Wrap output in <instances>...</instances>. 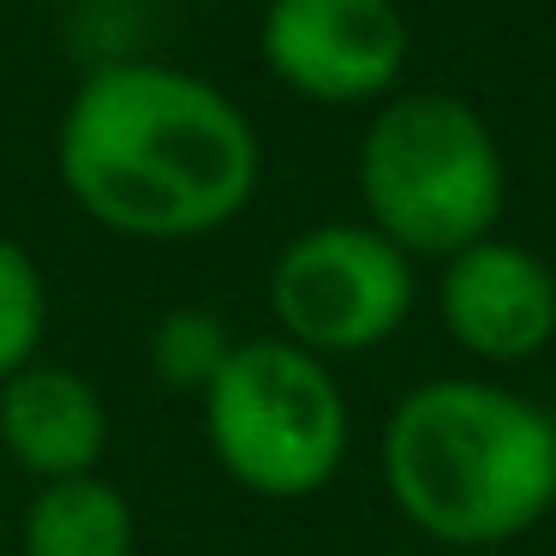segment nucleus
<instances>
[{
    "label": "nucleus",
    "instance_id": "obj_1",
    "mask_svg": "<svg viewBox=\"0 0 556 556\" xmlns=\"http://www.w3.org/2000/svg\"><path fill=\"white\" fill-rule=\"evenodd\" d=\"M73 204L109 233L150 245L228 228L264 180L245 109L210 78L162 61L90 66L54 132Z\"/></svg>",
    "mask_w": 556,
    "mask_h": 556
},
{
    "label": "nucleus",
    "instance_id": "obj_2",
    "mask_svg": "<svg viewBox=\"0 0 556 556\" xmlns=\"http://www.w3.org/2000/svg\"><path fill=\"white\" fill-rule=\"evenodd\" d=\"M383 491L431 544H515L556 508V419L491 377H431L383 425Z\"/></svg>",
    "mask_w": 556,
    "mask_h": 556
},
{
    "label": "nucleus",
    "instance_id": "obj_3",
    "mask_svg": "<svg viewBox=\"0 0 556 556\" xmlns=\"http://www.w3.org/2000/svg\"><path fill=\"white\" fill-rule=\"evenodd\" d=\"M365 222L401 252L455 257L491 240L508 210V156L496 126L455 90H395L359 138Z\"/></svg>",
    "mask_w": 556,
    "mask_h": 556
},
{
    "label": "nucleus",
    "instance_id": "obj_4",
    "mask_svg": "<svg viewBox=\"0 0 556 556\" xmlns=\"http://www.w3.org/2000/svg\"><path fill=\"white\" fill-rule=\"evenodd\" d=\"M204 437L240 491L300 503L341 472L353 419L329 359L293 348L288 336H252L204 389Z\"/></svg>",
    "mask_w": 556,
    "mask_h": 556
},
{
    "label": "nucleus",
    "instance_id": "obj_5",
    "mask_svg": "<svg viewBox=\"0 0 556 556\" xmlns=\"http://www.w3.org/2000/svg\"><path fill=\"white\" fill-rule=\"evenodd\" d=\"M413 305H419V269L371 222H312L281 245L269 269L276 336L317 359H348L395 341Z\"/></svg>",
    "mask_w": 556,
    "mask_h": 556
},
{
    "label": "nucleus",
    "instance_id": "obj_6",
    "mask_svg": "<svg viewBox=\"0 0 556 556\" xmlns=\"http://www.w3.org/2000/svg\"><path fill=\"white\" fill-rule=\"evenodd\" d=\"M257 54L281 90L317 109H377L407 78L413 25L401 0H269Z\"/></svg>",
    "mask_w": 556,
    "mask_h": 556
},
{
    "label": "nucleus",
    "instance_id": "obj_7",
    "mask_svg": "<svg viewBox=\"0 0 556 556\" xmlns=\"http://www.w3.org/2000/svg\"><path fill=\"white\" fill-rule=\"evenodd\" d=\"M443 336L479 365H527L556 341V269L520 240H472L437 269Z\"/></svg>",
    "mask_w": 556,
    "mask_h": 556
},
{
    "label": "nucleus",
    "instance_id": "obj_8",
    "mask_svg": "<svg viewBox=\"0 0 556 556\" xmlns=\"http://www.w3.org/2000/svg\"><path fill=\"white\" fill-rule=\"evenodd\" d=\"M0 448L42 484L97 472L109 448V401L73 365L30 359L0 383Z\"/></svg>",
    "mask_w": 556,
    "mask_h": 556
},
{
    "label": "nucleus",
    "instance_id": "obj_9",
    "mask_svg": "<svg viewBox=\"0 0 556 556\" xmlns=\"http://www.w3.org/2000/svg\"><path fill=\"white\" fill-rule=\"evenodd\" d=\"M25 556H138V515L102 472L49 479L25 508Z\"/></svg>",
    "mask_w": 556,
    "mask_h": 556
},
{
    "label": "nucleus",
    "instance_id": "obj_10",
    "mask_svg": "<svg viewBox=\"0 0 556 556\" xmlns=\"http://www.w3.org/2000/svg\"><path fill=\"white\" fill-rule=\"evenodd\" d=\"M233 348H240V336L222 324V312H210V305H174L150 329V371L168 389H180V395H204Z\"/></svg>",
    "mask_w": 556,
    "mask_h": 556
},
{
    "label": "nucleus",
    "instance_id": "obj_11",
    "mask_svg": "<svg viewBox=\"0 0 556 556\" xmlns=\"http://www.w3.org/2000/svg\"><path fill=\"white\" fill-rule=\"evenodd\" d=\"M42 329H49V281L25 245L0 233V383L42 353Z\"/></svg>",
    "mask_w": 556,
    "mask_h": 556
},
{
    "label": "nucleus",
    "instance_id": "obj_12",
    "mask_svg": "<svg viewBox=\"0 0 556 556\" xmlns=\"http://www.w3.org/2000/svg\"><path fill=\"white\" fill-rule=\"evenodd\" d=\"M0 520H7V515H0Z\"/></svg>",
    "mask_w": 556,
    "mask_h": 556
}]
</instances>
